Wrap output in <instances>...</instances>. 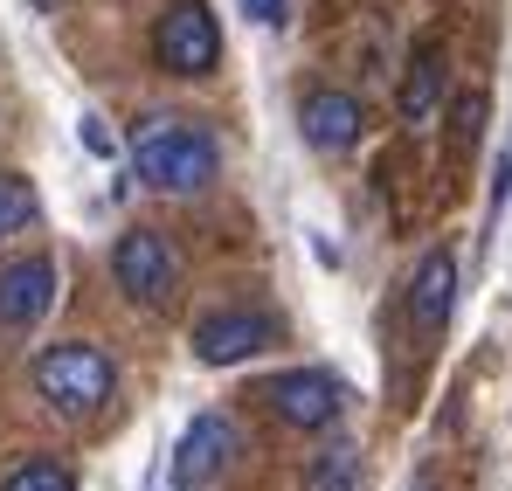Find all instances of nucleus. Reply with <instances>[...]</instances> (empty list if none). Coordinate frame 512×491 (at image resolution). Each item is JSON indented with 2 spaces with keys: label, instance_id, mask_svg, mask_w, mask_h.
Returning <instances> with one entry per match:
<instances>
[{
  "label": "nucleus",
  "instance_id": "1",
  "mask_svg": "<svg viewBox=\"0 0 512 491\" xmlns=\"http://www.w3.org/2000/svg\"><path fill=\"white\" fill-rule=\"evenodd\" d=\"M132 166L153 194H201L222 173V146L194 118H146L132 132Z\"/></svg>",
  "mask_w": 512,
  "mask_h": 491
},
{
  "label": "nucleus",
  "instance_id": "2",
  "mask_svg": "<svg viewBox=\"0 0 512 491\" xmlns=\"http://www.w3.org/2000/svg\"><path fill=\"white\" fill-rule=\"evenodd\" d=\"M35 395L49 402L56 415H97L111 395H118V367L104 346L90 339H63L35 360Z\"/></svg>",
  "mask_w": 512,
  "mask_h": 491
},
{
  "label": "nucleus",
  "instance_id": "3",
  "mask_svg": "<svg viewBox=\"0 0 512 491\" xmlns=\"http://www.w3.org/2000/svg\"><path fill=\"white\" fill-rule=\"evenodd\" d=\"M111 277L132 305H173L180 291V249L160 236V229H125L118 249H111Z\"/></svg>",
  "mask_w": 512,
  "mask_h": 491
},
{
  "label": "nucleus",
  "instance_id": "4",
  "mask_svg": "<svg viewBox=\"0 0 512 491\" xmlns=\"http://www.w3.org/2000/svg\"><path fill=\"white\" fill-rule=\"evenodd\" d=\"M153 56L167 77H208L222 63V28H215L208 0H173L153 28Z\"/></svg>",
  "mask_w": 512,
  "mask_h": 491
},
{
  "label": "nucleus",
  "instance_id": "5",
  "mask_svg": "<svg viewBox=\"0 0 512 491\" xmlns=\"http://www.w3.org/2000/svg\"><path fill=\"white\" fill-rule=\"evenodd\" d=\"M263 402H270L277 422H291V429H326V422L346 409V388L326 367H291V374L263 381Z\"/></svg>",
  "mask_w": 512,
  "mask_h": 491
},
{
  "label": "nucleus",
  "instance_id": "6",
  "mask_svg": "<svg viewBox=\"0 0 512 491\" xmlns=\"http://www.w3.org/2000/svg\"><path fill=\"white\" fill-rule=\"evenodd\" d=\"M236 450H243V436H236L229 415H194L180 429V443H173V485L194 491V485H208V478H222L236 464Z\"/></svg>",
  "mask_w": 512,
  "mask_h": 491
},
{
  "label": "nucleus",
  "instance_id": "7",
  "mask_svg": "<svg viewBox=\"0 0 512 491\" xmlns=\"http://www.w3.org/2000/svg\"><path fill=\"white\" fill-rule=\"evenodd\" d=\"M263 346H277V326H270L263 312H243V305L208 312V319L194 326V353H201L208 367H236V360H250Z\"/></svg>",
  "mask_w": 512,
  "mask_h": 491
},
{
  "label": "nucleus",
  "instance_id": "8",
  "mask_svg": "<svg viewBox=\"0 0 512 491\" xmlns=\"http://www.w3.org/2000/svg\"><path fill=\"white\" fill-rule=\"evenodd\" d=\"M298 125H305V146H319V153H353L360 132H367V111H360L353 90H305Z\"/></svg>",
  "mask_w": 512,
  "mask_h": 491
},
{
  "label": "nucleus",
  "instance_id": "9",
  "mask_svg": "<svg viewBox=\"0 0 512 491\" xmlns=\"http://www.w3.org/2000/svg\"><path fill=\"white\" fill-rule=\"evenodd\" d=\"M56 305V263L49 256H21L0 270V326H35Z\"/></svg>",
  "mask_w": 512,
  "mask_h": 491
},
{
  "label": "nucleus",
  "instance_id": "10",
  "mask_svg": "<svg viewBox=\"0 0 512 491\" xmlns=\"http://www.w3.org/2000/svg\"><path fill=\"white\" fill-rule=\"evenodd\" d=\"M450 305H457V256L450 249H429L423 263H416V284H409V326L443 332L450 326Z\"/></svg>",
  "mask_w": 512,
  "mask_h": 491
},
{
  "label": "nucleus",
  "instance_id": "11",
  "mask_svg": "<svg viewBox=\"0 0 512 491\" xmlns=\"http://www.w3.org/2000/svg\"><path fill=\"white\" fill-rule=\"evenodd\" d=\"M436 90H443V56H436V42H423V49L409 56V83H402V118H416V125H423L429 111H436Z\"/></svg>",
  "mask_w": 512,
  "mask_h": 491
},
{
  "label": "nucleus",
  "instance_id": "12",
  "mask_svg": "<svg viewBox=\"0 0 512 491\" xmlns=\"http://www.w3.org/2000/svg\"><path fill=\"white\" fill-rule=\"evenodd\" d=\"M305 491H367V471H360V450L353 443H333L305 464Z\"/></svg>",
  "mask_w": 512,
  "mask_h": 491
},
{
  "label": "nucleus",
  "instance_id": "13",
  "mask_svg": "<svg viewBox=\"0 0 512 491\" xmlns=\"http://www.w3.org/2000/svg\"><path fill=\"white\" fill-rule=\"evenodd\" d=\"M35 215H42L35 187H28L21 173H0V243H7V236H21V229H35Z\"/></svg>",
  "mask_w": 512,
  "mask_h": 491
},
{
  "label": "nucleus",
  "instance_id": "14",
  "mask_svg": "<svg viewBox=\"0 0 512 491\" xmlns=\"http://www.w3.org/2000/svg\"><path fill=\"white\" fill-rule=\"evenodd\" d=\"M0 491H77V478H70V464H56V457H28V464H14V471L0 478Z\"/></svg>",
  "mask_w": 512,
  "mask_h": 491
},
{
  "label": "nucleus",
  "instance_id": "15",
  "mask_svg": "<svg viewBox=\"0 0 512 491\" xmlns=\"http://www.w3.org/2000/svg\"><path fill=\"white\" fill-rule=\"evenodd\" d=\"M478 125H485V97L471 90V97L457 104V146H471V139H478Z\"/></svg>",
  "mask_w": 512,
  "mask_h": 491
},
{
  "label": "nucleus",
  "instance_id": "16",
  "mask_svg": "<svg viewBox=\"0 0 512 491\" xmlns=\"http://www.w3.org/2000/svg\"><path fill=\"white\" fill-rule=\"evenodd\" d=\"M243 14L263 21V28H284V21H291V0H243Z\"/></svg>",
  "mask_w": 512,
  "mask_h": 491
},
{
  "label": "nucleus",
  "instance_id": "17",
  "mask_svg": "<svg viewBox=\"0 0 512 491\" xmlns=\"http://www.w3.org/2000/svg\"><path fill=\"white\" fill-rule=\"evenodd\" d=\"M77 132H84V146L97 160H111V132H104V118H77Z\"/></svg>",
  "mask_w": 512,
  "mask_h": 491
},
{
  "label": "nucleus",
  "instance_id": "18",
  "mask_svg": "<svg viewBox=\"0 0 512 491\" xmlns=\"http://www.w3.org/2000/svg\"><path fill=\"white\" fill-rule=\"evenodd\" d=\"M28 7H56V0H28Z\"/></svg>",
  "mask_w": 512,
  "mask_h": 491
},
{
  "label": "nucleus",
  "instance_id": "19",
  "mask_svg": "<svg viewBox=\"0 0 512 491\" xmlns=\"http://www.w3.org/2000/svg\"><path fill=\"white\" fill-rule=\"evenodd\" d=\"M416 491H436V485H416Z\"/></svg>",
  "mask_w": 512,
  "mask_h": 491
},
{
  "label": "nucleus",
  "instance_id": "20",
  "mask_svg": "<svg viewBox=\"0 0 512 491\" xmlns=\"http://www.w3.org/2000/svg\"><path fill=\"white\" fill-rule=\"evenodd\" d=\"M173 491H187V485H173Z\"/></svg>",
  "mask_w": 512,
  "mask_h": 491
}]
</instances>
